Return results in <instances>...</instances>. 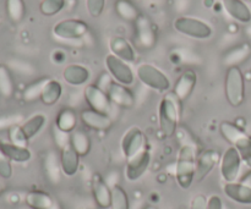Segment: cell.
Masks as SVG:
<instances>
[{
	"mask_svg": "<svg viewBox=\"0 0 251 209\" xmlns=\"http://www.w3.org/2000/svg\"><path fill=\"white\" fill-rule=\"evenodd\" d=\"M196 148L194 144L185 143L178 152L176 164V179L178 185L183 190H189L195 180L196 174Z\"/></svg>",
	"mask_w": 251,
	"mask_h": 209,
	"instance_id": "6da1fadb",
	"label": "cell"
},
{
	"mask_svg": "<svg viewBox=\"0 0 251 209\" xmlns=\"http://www.w3.org/2000/svg\"><path fill=\"white\" fill-rule=\"evenodd\" d=\"M181 104L178 102L173 93L164 95L159 102L158 122L159 130L166 139H171L176 134L180 116Z\"/></svg>",
	"mask_w": 251,
	"mask_h": 209,
	"instance_id": "7a4b0ae2",
	"label": "cell"
},
{
	"mask_svg": "<svg viewBox=\"0 0 251 209\" xmlns=\"http://www.w3.org/2000/svg\"><path fill=\"white\" fill-rule=\"evenodd\" d=\"M225 94L230 107L239 108L245 100V77L239 66L227 70L225 78Z\"/></svg>",
	"mask_w": 251,
	"mask_h": 209,
	"instance_id": "3957f363",
	"label": "cell"
},
{
	"mask_svg": "<svg viewBox=\"0 0 251 209\" xmlns=\"http://www.w3.org/2000/svg\"><path fill=\"white\" fill-rule=\"evenodd\" d=\"M136 76L140 82L156 92H168L171 88V81H169L168 76L152 64L145 63L137 66Z\"/></svg>",
	"mask_w": 251,
	"mask_h": 209,
	"instance_id": "277c9868",
	"label": "cell"
},
{
	"mask_svg": "<svg viewBox=\"0 0 251 209\" xmlns=\"http://www.w3.org/2000/svg\"><path fill=\"white\" fill-rule=\"evenodd\" d=\"M173 26L176 32L195 39H207L213 33L212 27L207 22L195 17L180 16L174 20Z\"/></svg>",
	"mask_w": 251,
	"mask_h": 209,
	"instance_id": "5b68a950",
	"label": "cell"
},
{
	"mask_svg": "<svg viewBox=\"0 0 251 209\" xmlns=\"http://www.w3.org/2000/svg\"><path fill=\"white\" fill-rule=\"evenodd\" d=\"M104 63L110 77L115 82L126 86V87H130V86L134 85L135 73L126 61L122 60L118 56H115L114 54L110 53L105 56Z\"/></svg>",
	"mask_w": 251,
	"mask_h": 209,
	"instance_id": "8992f818",
	"label": "cell"
},
{
	"mask_svg": "<svg viewBox=\"0 0 251 209\" xmlns=\"http://www.w3.org/2000/svg\"><path fill=\"white\" fill-rule=\"evenodd\" d=\"M88 33V24L82 20L68 19L58 22L53 27V34L59 39L75 41L81 39Z\"/></svg>",
	"mask_w": 251,
	"mask_h": 209,
	"instance_id": "52a82bcc",
	"label": "cell"
},
{
	"mask_svg": "<svg viewBox=\"0 0 251 209\" xmlns=\"http://www.w3.org/2000/svg\"><path fill=\"white\" fill-rule=\"evenodd\" d=\"M242 157L235 147H229L226 149L225 153L221 157L220 169L221 175L226 183H235L239 176L242 169Z\"/></svg>",
	"mask_w": 251,
	"mask_h": 209,
	"instance_id": "ba28073f",
	"label": "cell"
},
{
	"mask_svg": "<svg viewBox=\"0 0 251 209\" xmlns=\"http://www.w3.org/2000/svg\"><path fill=\"white\" fill-rule=\"evenodd\" d=\"M103 90L107 92L112 104L122 108V109H131L136 103L135 95L129 87L115 82L113 78L108 81L107 86Z\"/></svg>",
	"mask_w": 251,
	"mask_h": 209,
	"instance_id": "9c48e42d",
	"label": "cell"
},
{
	"mask_svg": "<svg viewBox=\"0 0 251 209\" xmlns=\"http://www.w3.org/2000/svg\"><path fill=\"white\" fill-rule=\"evenodd\" d=\"M83 97L90 109L103 113V114H109L112 109V102L107 92L100 86L95 85V83L87 85L83 90Z\"/></svg>",
	"mask_w": 251,
	"mask_h": 209,
	"instance_id": "30bf717a",
	"label": "cell"
},
{
	"mask_svg": "<svg viewBox=\"0 0 251 209\" xmlns=\"http://www.w3.org/2000/svg\"><path fill=\"white\" fill-rule=\"evenodd\" d=\"M135 26V41L137 46L142 49H152L157 43V31L153 23L141 15L134 23Z\"/></svg>",
	"mask_w": 251,
	"mask_h": 209,
	"instance_id": "8fae6325",
	"label": "cell"
},
{
	"mask_svg": "<svg viewBox=\"0 0 251 209\" xmlns=\"http://www.w3.org/2000/svg\"><path fill=\"white\" fill-rule=\"evenodd\" d=\"M150 164H151V153H150L149 149L144 148L141 152L127 159L125 176L131 183L137 181L144 176V174L149 169Z\"/></svg>",
	"mask_w": 251,
	"mask_h": 209,
	"instance_id": "7c38bea8",
	"label": "cell"
},
{
	"mask_svg": "<svg viewBox=\"0 0 251 209\" xmlns=\"http://www.w3.org/2000/svg\"><path fill=\"white\" fill-rule=\"evenodd\" d=\"M120 148L126 159L131 158L145 148V135L139 127L132 126L127 130L120 142Z\"/></svg>",
	"mask_w": 251,
	"mask_h": 209,
	"instance_id": "4fadbf2b",
	"label": "cell"
},
{
	"mask_svg": "<svg viewBox=\"0 0 251 209\" xmlns=\"http://www.w3.org/2000/svg\"><path fill=\"white\" fill-rule=\"evenodd\" d=\"M221 154L220 152L216 149H205L201 152L196 159V174H195V181L201 183L205 180L208 176V174L215 169L217 164L221 162Z\"/></svg>",
	"mask_w": 251,
	"mask_h": 209,
	"instance_id": "5bb4252c",
	"label": "cell"
},
{
	"mask_svg": "<svg viewBox=\"0 0 251 209\" xmlns=\"http://www.w3.org/2000/svg\"><path fill=\"white\" fill-rule=\"evenodd\" d=\"M196 83H198V73L194 70H185L179 76L172 93L176 95V98L181 105L193 94Z\"/></svg>",
	"mask_w": 251,
	"mask_h": 209,
	"instance_id": "9a60e30c",
	"label": "cell"
},
{
	"mask_svg": "<svg viewBox=\"0 0 251 209\" xmlns=\"http://www.w3.org/2000/svg\"><path fill=\"white\" fill-rule=\"evenodd\" d=\"M80 119L87 129L95 130V131H107L113 125L109 114H103L90 108L80 113Z\"/></svg>",
	"mask_w": 251,
	"mask_h": 209,
	"instance_id": "2e32d148",
	"label": "cell"
},
{
	"mask_svg": "<svg viewBox=\"0 0 251 209\" xmlns=\"http://www.w3.org/2000/svg\"><path fill=\"white\" fill-rule=\"evenodd\" d=\"M91 190L97 206L102 209L110 208L112 202V188L108 186L104 179L100 174H95L91 180Z\"/></svg>",
	"mask_w": 251,
	"mask_h": 209,
	"instance_id": "e0dca14e",
	"label": "cell"
},
{
	"mask_svg": "<svg viewBox=\"0 0 251 209\" xmlns=\"http://www.w3.org/2000/svg\"><path fill=\"white\" fill-rule=\"evenodd\" d=\"M225 195L233 202L239 205L251 206V186L243 183H226Z\"/></svg>",
	"mask_w": 251,
	"mask_h": 209,
	"instance_id": "ac0fdd59",
	"label": "cell"
},
{
	"mask_svg": "<svg viewBox=\"0 0 251 209\" xmlns=\"http://www.w3.org/2000/svg\"><path fill=\"white\" fill-rule=\"evenodd\" d=\"M220 131L223 139L232 147H238L250 139L249 135L244 131L242 126L234 124L232 121H223L220 125Z\"/></svg>",
	"mask_w": 251,
	"mask_h": 209,
	"instance_id": "d6986e66",
	"label": "cell"
},
{
	"mask_svg": "<svg viewBox=\"0 0 251 209\" xmlns=\"http://www.w3.org/2000/svg\"><path fill=\"white\" fill-rule=\"evenodd\" d=\"M91 77V72L86 66L80 64H70L63 71V78L68 85L78 87L88 82Z\"/></svg>",
	"mask_w": 251,
	"mask_h": 209,
	"instance_id": "ffe728a7",
	"label": "cell"
},
{
	"mask_svg": "<svg viewBox=\"0 0 251 209\" xmlns=\"http://www.w3.org/2000/svg\"><path fill=\"white\" fill-rule=\"evenodd\" d=\"M109 49L112 54L126 63H134L136 60V53H135L134 46L124 37H113L109 41Z\"/></svg>",
	"mask_w": 251,
	"mask_h": 209,
	"instance_id": "44dd1931",
	"label": "cell"
},
{
	"mask_svg": "<svg viewBox=\"0 0 251 209\" xmlns=\"http://www.w3.org/2000/svg\"><path fill=\"white\" fill-rule=\"evenodd\" d=\"M80 158L81 157L74 151V148L70 144L61 148L60 156H59L61 171L66 176L76 175L78 171V168H80Z\"/></svg>",
	"mask_w": 251,
	"mask_h": 209,
	"instance_id": "7402d4cb",
	"label": "cell"
},
{
	"mask_svg": "<svg viewBox=\"0 0 251 209\" xmlns=\"http://www.w3.org/2000/svg\"><path fill=\"white\" fill-rule=\"evenodd\" d=\"M222 4L227 14L238 22H251V10L243 0H222Z\"/></svg>",
	"mask_w": 251,
	"mask_h": 209,
	"instance_id": "603a6c76",
	"label": "cell"
},
{
	"mask_svg": "<svg viewBox=\"0 0 251 209\" xmlns=\"http://www.w3.org/2000/svg\"><path fill=\"white\" fill-rule=\"evenodd\" d=\"M251 55V46L249 43H243L240 46L232 48L228 50L223 56V65L227 66L228 69L232 66H239L240 64L248 60Z\"/></svg>",
	"mask_w": 251,
	"mask_h": 209,
	"instance_id": "cb8c5ba5",
	"label": "cell"
},
{
	"mask_svg": "<svg viewBox=\"0 0 251 209\" xmlns=\"http://www.w3.org/2000/svg\"><path fill=\"white\" fill-rule=\"evenodd\" d=\"M55 126L66 134H71L77 129V114L71 108H63L58 113L55 119Z\"/></svg>",
	"mask_w": 251,
	"mask_h": 209,
	"instance_id": "d4e9b609",
	"label": "cell"
},
{
	"mask_svg": "<svg viewBox=\"0 0 251 209\" xmlns=\"http://www.w3.org/2000/svg\"><path fill=\"white\" fill-rule=\"evenodd\" d=\"M0 149L2 153L7 157L11 162H16V163H26L31 159L32 153L28 148L26 147H19L15 144L10 143V142L0 141Z\"/></svg>",
	"mask_w": 251,
	"mask_h": 209,
	"instance_id": "484cf974",
	"label": "cell"
},
{
	"mask_svg": "<svg viewBox=\"0 0 251 209\" xmlns=\"http://www.w3.org/2000/svg\"><path fill=\"white\" fill-rule=\"evenodd\" d=\"M61 95H63V86H61V83L58 80H54V78H50V80L48 78L43 88V92H42L41 102L44 105L50 107V105L56 104L59 102Z\"/></svg>",
	"mask_w": 251,
	"mask_h": 209,
	"instance_id": "4316f807",
	"label": "cell"
},
{
	"mask_svg": "<svg viewBox=\"0 0 251 209\" xmlns=\"http://www.w3.org/2000/svg\"><path fill=\"white\" fill-rule=\"evenodd\" d=\"M70 146L82 158L90 153L91 139L85 131L76 129L75 131L70 134Z\"/></svg>",
	"mask_w": 251,
	"mask_h": 209,
	"instance_id": "83f0119b",
	"label": "cell"
},
{
	"mask_svg": "<svg viewBox=\"0 0 251 209\" xmlns=\"http://www.w3.org/2000/svg\"><path fill=\"white\" fill-rule=\"evenodd\" d=\"M26 205L31 209H50L53 198L44 191H31L26 195Z\"/></svg>",
	"mask_w": 251,
	"mask_h": 209,
	"instance_id": "f1b7e54d",
	"label": "cell"
},
{
	"mask_svg": "<svg viewBox=\"0 0 251 209\" xmlns=\"http://www.w3.org/2000/svg\"><path fill=\"white\" fill-rule=\"evenodd\" d=\"M47 122V116L44 114H34L33 116L29 117L28 120L24 122L22 125H20L24 131L25 136L27 137V139H33L34 136L39 134L42 131V129L44 127Z\"/></svg>",
	"mask_w": 251,
	"mask_h": 209,
	"instance_id": "f546056e",
	"label": "cell"
},
{
	"mask_svg": "<svg viewBox=\"0 0 251 209\" xmlns=\"http://www.w3.org/2000/svg\"><path fill=\"white\" fill-rule=\"evenodd\" d=\"M115 11L123 20L132 22V23H135L137 19L141 16L136 5L130 0H117L115 1Z\"/></svg>",
	"mask_w": 251,
	"mask_h": 209,
	"instance_id": "4dcf8cb0",
	"label": "cell"
},
{
	"mask_svg": "<svg viewBox=\"0 0 251 209\" xmlns=\"http://www.w3.org/2000/svg\"><path fill=\"white\" fill-rule=\"evenodd\" d=\"M44 170H46L47 178L53 184L60 181V161H58L55 152H48L44 158Z\"/></svg>",
	"mask_w": 251,
	"mask_h": 209,
	"instance_id": "1f68e13d",
	"label": "cell"
},
{
	"mask_svg": "<svg viewBox=\"0 0 251 209\" xmlns=\"http://www.w3.org/2000/svg\"><path fill=\"white\" fill-rule=\"evenodd\" d=\"M15 93V82L7 66L0 65V95L10 99Z\"/></svg>",
	"mask_w": 251,
	"mask_h": 209,
	"instance_id": "d6a6232c",
	"label": "cell"
},
{
	"mask_svg": "<svg viewBox=\"0 0 251 209\" xmlns=\"http://www.w3.org/2000/svg\"><path fill=\"white\" fill-rule=\"evenodd\" d=\"M6 14L10 21L19 23L26 15V5L24 0H6Z\"/></svg>",
	"mask_w": 251,
	"mask_h": 209,
	"instance_id": "836d02e7",
	"label": "cell"
},
{
	"mask_svg": "<svg viewBox=\"0 0 251 209\" xmlns=\"http://www.w3.org/2000/svg\"><path fill=\"white\" fill-rule=\"evenodd\" d=\"M110 209H130V201L126 191L119 185L112 187V202Z\"/></svg>",
	"mask_w": 251,
	"mask_h": 209,
	"instance_id": "e575fe53",
	"label": "cell"
},
{
	"mask_svg": "<svg viewBox=\"0 0 251 209\" xmlns=\"http://www.w3.org/2000/svg\"><path fill=\"white\" fill-rule=\"evenodd\" d=\"M47 81H48V78H39V80L29 83L22 92V98L26 102H34L37 99H41L42 92H43Z\"/></svg>",
	"mask_w": 251,
	"mask_h": 209,
	"instance_id": "d590c367",
	"label": "cell"
},
{
	"mask_svg": "<svg viewBox=\"0 0 251 209\" xmlns=\"http://www.w3.org/2000/svg\"><path fill=\"white\" fill-rule=\"evenodd\" d=\"M66 0H42L39 4V11L44 16H54L64 9Z\"/></svg>",
	"mask_w": 251,
	"mask_h": 209,
	"instance_id": "8d00e7d4",
	"label": "cell"
},
{
	"mask_svg": "<svg viewBox=\"0 0 251 209\" xmlns=\"http://www.w3.org/2000/svg\"><path fill=\"white\" fill-rule=\"evenodd\" d=\"M9 139L10 143L15 144V146L26 147L27 148V144H28V139L25 136L20 125H15L9 130Z\"/></svg>",
	"mask_w": 251,
	"mask_h": 209,
	"instance_id": "74e56055",
	"label": "cell"
},
{
	"mask_svg": "<svg viewBox=\"0 0 251 209\" xmlns=\"http://www.w3.org/2000/svg\"><path fill=\"white\" fill-rule=\"evenodd\" d=\"M86 6L91 17L97 19L102 15L105 6V0H86Z\"/></svg>",
	"mask_w": 251,
	"mask_h": 209,
	"instance_id": "f35d334b",
	"label": "cell"
},
{
	"mask_svg": "<svg viewBox=\"0 0 251 209\" xmlns=\"http://www.w3.org/2000/svg\"><path fill=\"white\" fill-rule=\"evenodd\" d=\"M53 137L54 141H55V144L59 147V149L64 148V147L70 144V134H66V132L61 131L55 125L53 126Z\"/></svg>",
	"mask_w": 251,
	"mask_h": 209,
	"instance_id": "ab89813d",
	"label": "cell"
},
{
	"mask_svg": "<svg viewBox=\"0 0 251 209\" xmlns=\"http://www.w3.org/2000/svg\"><path fill=\"white\" fill-rule=\"evenodd\" d=\"M235 148L239 152L240 157H242V161L247 164V166H249L251 169V137L245 142H243L242 144L235 147Z\"/></svg>",
	"mask_w": 251,
	"mask_h": 209,
	"instance_id": "60d3db41",
	"label": "cell"
},
{
	"mask_svg": "<svg viewBox=\"0 0 251 209\" xmlns=\"http://www.w3.org/2000/svg\"><path fill=\"white\" fill-rule=\"evenodd\" d=\"M12 175L11 161L5 156L0 149V176L4 179H10Z\"/></svg>",
	"mask_w": 251,
	"mask_h": 209,
	"instance_id": "b9f144b4",
	"label": "cell"
},
{
	"mask_svg": "<svg viewBox=\"0 0 251 209\" xmlns=\"http://www.w3.org/2000/svg\"><path fill=\"white\" fill-rule=\"evenodd\" d=\"M20 116H1L0 117V130H10L15 125H19Z\"/></svg>",
	"mask_w": 251,
	"mask_h": 209,
	"instance_id": "7bdbcfd3",
	"label": "cell"
},
{
	"mask_svg": "<svg viewBox=\"0 0 251 209\" xmlns=\"http://www.w3.org/2000/svg\"><path fill=\"white\" fill-rule=\"evenodd\" d=\"M207 207V198L203 195H198L191 201L190 209H206Z\"/></svg>",
	"mask_w": 251,
	"mask_h": 209,
	"instance_id": "ee69618b",
	"label": "cell"
},
{
	"mask_svg": "<svg viewBox=\"0 0 251 209\" xmlns=\"http://www.w3.org/2000/svg\"><path fill=\"white\" fill-rule=\"evenodd\" d=\"M206 209H223L222 198L217 195L211 196L207 200V207Z\"/></svg>",
	"mask_w": 251,
	"mask_h": 209,
	"instance_id": "f6af8a7d",
	"label": "cell"
},
{
	"mask_svg": "<svg viewBox=\"0 0 251 209\" xmlns=\"http://www.w3.org/2000/svg\"><path fill=\"white\" fill-rule=\"evenodd\" d=\"M144 209H157V208L153 207V206H147V207H145Z\"/></svg>",
	"mask_w": 251,
	"mask_h": 209,
	"instance_id": "bcb514c9",
	"label": "cell"
},
{
	"mask_svg": "<svg viewBox=\"0 0 251 209\" xmlns=\"http://www.w3.org/2000/svg\"><path fill=\"white\" fill-rule=\"evenodd\" d=\"M1 192H2V186L0 185V193H1Z\"/></svg>",
	"mask_w": 251,
	"mask_h": 209,
	"instance_id": "7dc6e473",
	"label": "cell"
}]
</instances>
